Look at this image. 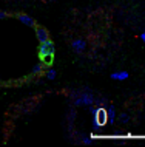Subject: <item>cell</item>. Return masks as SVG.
<instances>
[{
  "mask_svg": "<svg viewBox=\"0 0 145 147\" xmlns=\"http://www.w3.org/2000/svg\"><path fill=\"white\" fill-rule=\"evenodd\" d=\"M71 98H73V105L76 107H80V105H91L94 104V94L90 88H85L84 91H76V93H71Z\"/></svg>",
  "mask_w": 145,
  "mask_h": 147,
  "instance_id": "6da1fadb",
  "label": "cell"
},
{
  "mask_svg": "<svg viewBox=\"0 0 145 147\" xmlns=\"http://www.w3.org/2000/svg\"><path fill=\"white\" fill-rule=\"evenodd\" d=\"M105 124H108L107 109L105 107H97V112L93 115V130H99Z\"/></svg>",
  "mask_w": 145,
  "mask_h": 147,
  "instance_id": "7a4b0ae2",
  "label": "cell"
},
{
  "mask_svg": "<svg viewBox=\"0 0 145 147\" xmlns=\"http://www.w3.org/2000/svg\"><path fill=\"white\" fill-rule=\"evenodd\" d=\"M54 53H56V47H54V42L51 39L42 42L39 45V57L40 59L48 57V56H54Z\"/></svg>",
  "mask_w": 145,
  "mask_h": 147,
  "instance_id": "3957f363",
  "label": "cell"
},
{
  "mask_svg": "<svg viewBox=\"0 0 145 147\" xmlns=\"http://www.w3.org/2000/svg\"><path fill=\"white\" fill-rule=\"evenodd\" d=\"M34 30H36V37H37V40L39 42H45V40H48L49 39V33H48V30L43 28V26H39L36 25L34 26Z\"/></svg>",
  "mask_w": 145,
  "mask_h": 147,
  "instance_id": "277c9868",
  "label": "cell"
},
{
  "mask_svg": "<svg viewBox=\"0 0 145 147\" xmlns=\"http://www.w3.org/2000/svg\"><path fill=\"white\" fill-rule=\"evenodd\" d=\"M71 48L76 51V53H84L87 50V42L84 39H74L71 42Z\"/></svg>",
  "mask_w": 145,
  "mask_h": 147,
  "instance_id": "5b68a950",
  "label": "cell"
},
{
  "mask_svg": "<svg viewBox=\"0 0 145 147\" xmlns=\"http://www.w3.org/2000/svg\"><path fill=\"white\" fill-rule=\"evenodd\" d=\"M15 17H17L19 22H22L23 25H26V26H36V20H34L31 16H28V14L20 13V14H15Z\"/></svg>",
  "mask_w": 145,
  "mask_h": 147,
  "instance_id": "8992f818",
  "label": "cell"
},
{
  "mask_svg": "<svg viewBox=\"0 0 145 147\" xmlns=\"http://www.w3.org/2000/svg\"><path fill=\"white\" fill-rule=\"evenodd\" d=\"M107 116H108V122H110V124H114V121H116V118H117L114 105H108L107 107Z\"/></svg>",
  "mask_w": 145,
  "mask_h": 147,
  "instance_id": "52a82bcc",
  "label": "cell"
},
{
  "mask_svg": "<svg viewBox=\"0 0 145 147\" xmlns=\"http://www.w3.org/2000/svg\"><path fill=\"white\" fill-rule=\"evenodd\" d=\"M128 78H130L128 71H114V73H111V79H114V81H125Z\"/></svg>",
  "mask_w": 145,
  "mask_h": 147,
  "instance_id": "ba28073f",
  "label": "cell"
},
{
  "mask_svg": "<svg viewBox=\"0 0 145 147\" xmlns=\"http://www.w3.org/2000/svg\"><path fill=\"white\" fill-rule=\"evenodd\" d=\"M43 68H45V65H43L42 62H39V63H36V65L33 67V70H31V74H33V76H37V74L43 73Z\"/></svg>",
  "mask_w": 145,
  "mask_h": 147,
  "instance_id": "9c48e42d",
  "label": "cell"
},
{
  "mask_svg": "<svg viewBox=\"0 0 145 147\" xmlns=\"http://www.w3.org/2000/svg\"><path fill=\"white\" fill-rule=\"evenodd\" d=\"M117 121H119L120 122V124H127V122H130V115H128V113H120V115H117Z\"/></svg>",
  "mask_w": 145,
  "mask_h": 147,
  "instance_id": "30bf717a",
  "label": "cell"
},
{
  "mask_svg": "<svg viewBox=\"0 0 145 147\" xmlns=\"http://www.w3.org/2000/svg\"><path fill=\"white\" fill-rule=\"evenodd\" d=\"M57 76V73H56V70H53V68H48L45 71V78L48 79V81H54Z\"/></svg>",
  "mask_w": 145,
  "mask_h": 147,
  "instance_id": "8fae6325",
  "label": "cell"
},
{
  "mask_svg": "<svg viewBox=\"0 0 145 147\" xmlns=\"http://www.w3.org/2000/svg\"><path fill=\"white\" fill-rule=\"evenodd\" d=\"M53 61H54V56H48V57L42 59V63H43L45 67H49V65H53Z\"/></svg>",
  "mask_w": 145,
  "mask_h": 147,
  "instance_id": "7c38bea8",
  "label": "cell"
},
{
  "mask_svg": "<svg viewBox=\"0 0 145 147\" xmlns=\"http://www.w3.org/2000/svg\"><path fill=\"white\" fill-rule=\"evenodd\" d=\"M82 142L84 144H93V138L91 136H87V135H82Z\"/></svg>",
  "mask_w": 145,
  "mask_h": 147,
  "instance_id": "4fadbf2b",
  "label": "cell"
},
{
  "mask_svg": "<svg viewBox=\"0 0 145 147\" xmlns=\"http://www.w3.org/2000/svg\"><path fill=\"white\" fill-rule=\"evenodd\" d=\"M6 17H8V13H6V11L0 9V19H6Z\"/></svg>",
  "mask_w": 145,
  "mask_h": 147,
  "instance_id": "5bb4252c",
  "label": "cell"
},
{
  "mask_svg": "<svg viewBox=\"0 0 145 147\" xmlns=\"http://www.w3.org/2000/svg\"><path fill=\"white\" fill-rule=\"evenodd\" d=\"M139 37H140V40H142V42L145 43V31H144V33H140V36H139Z\"/></svg>",
  "mask_w": 145,
  "mask_h": 147,
  "instance_id": "9a60e30c",
  "label": "cell"
}]
</instances>
